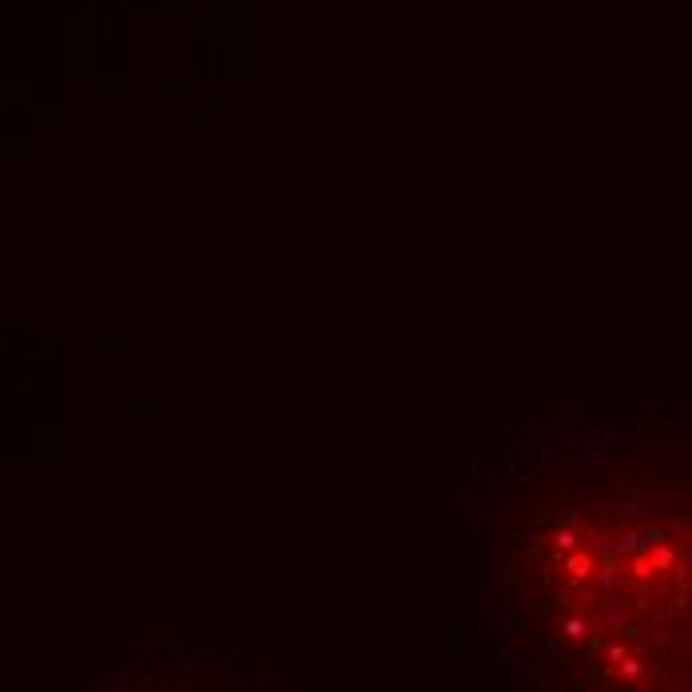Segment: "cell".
I'll return each mask as SVG.
<instances>
[{"label": "cell", "instance_id": "cell-1", "mask_svg": "<svg viewBox=\"0 0 692 692\" xmlns=\"http://www.w3.org/2000/svg\"><path fill=\"white\" fill-rule=\"evenodd\" d=\"M501 601L557 692H692V442H585L505 529Z\"/></svg>", "mask_w": 692, "mask_h": 692}, {"label": "cell", "instance_id": "cell-2", "mask_svg": "<svg viewBox=\"0 0 692 692\" xmlns=\"http://www.w3.org/2000/svg\"><path fill=\"white\" fill-rule=\"evenodd\" d=\"M96 692H207V689H171V684H164V680L120 677L116 684H104V689H96Z\"/></svg>", "mask_w": 692, "mask_h": 692}]
</instances>
